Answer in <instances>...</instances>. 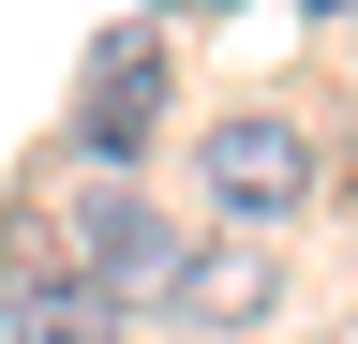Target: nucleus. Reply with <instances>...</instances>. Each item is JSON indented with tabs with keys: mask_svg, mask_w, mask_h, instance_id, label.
Segmentation results:
<instances>
[{
	"mask_svg": "<svg viewBox=\"0 0 358 344\" xmlns=\"http://www.w3.org/2000/svg\"><path fill=\"white\" fill-rule=\"evenodd\" d=\"M179 315H209V329H268V254H254V240L179 254Z\"/></svg>",
	"mask_w": 358,
	"mask_h": 344,
	"instance_id": "4",
	"label": "nucleus"
},
{
	"mask_svg": "<svg viewBox=\"0 0 358 344\" xmlns=\"http://www.w3.org/2000/svg\"><path fill=\"white\" fill-rule=\"evenodd\" d=\"M150 120H164V60L120 30V46L90 60V105H75V135H90V165H134V150H150Z\"/></svg>",
	"mask_w": 358,
	"mask_h": 344,
	"instance_id": "3",
	"label": "nucleus"
},
{
	"mask_svg": "<svg viewBox=\"0 0 358 344\" xmlns=\"http://www.w3.org/2000/svg\"><path fill=\"white\" fill-rule=\"evenodd\" d=\"M299 195H313V135L268 120V105H239V120L209 135V209H224V225H284Z\"/></svg>",
	"mask_w": 358,
	"mask_h": 344,
	"instance_id": "1",
	"label": "nucleus"
},
{
	"mask_svg": "<svg viewBox=\"0 0 358 344\" xmlns=\"http://www.w3.org/2000/svg\"><path fill=\"white\" fill-rule=\"evenodd\" d=\"M15 344H120V315H105V284H15Z\"/></svg>",
	"mask_w": 358,
	"mask_h": 344,
	"instance_id": "5",
	"label": "nucleus"
},
{
	"mask_svg": "<svg viewBox=\"0 0 358 344\" xmlns=\"http://www.w3.org/2000/svg\"><path fill=\"white\" fill-rule=\"evenodd\" d=\"M75 254L105 270V299H179V225H150V209H134L120 180L75 209Z\"/></svg>",
	"mask_w": 358,
	"mask_h": 344,
	"instance_id": "2",
	"label": "nucleus"
}]
</instances>
